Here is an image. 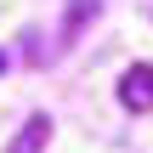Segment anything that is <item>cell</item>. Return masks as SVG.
Instances as JSON below:
<instances>
[{
  "label": "cell",
  "mask_w": 153,
  "mask_h": 153,
  "mask_svg": "<svg viewBox=\"0 0 153 153\" xmlns=\"http://www.w3.org/2000/svg\"><path fill=\"white\" fill-rule=\"evenodd\" d=\"M45 142H51V114H28L6 153H45Z\"/></svg>",
  "instance_id": "obj_2"
},
{
  "label": "cell",
  "mask_w": 153,
  "mask_h": 153,
  "mask_svg": "<svg viewBox=\"0 0 153 153\" xmlns=\"http://www.w3.org/2000/svg\"><path fill=\"white\" fill-rule=\"evenodd\" d=\"M119 102H125L131 114H148V108H153V68H148V62L125 68V79H119Z\"/></svg>",
  "instance_id": "obj_1"
}]
</instances>
